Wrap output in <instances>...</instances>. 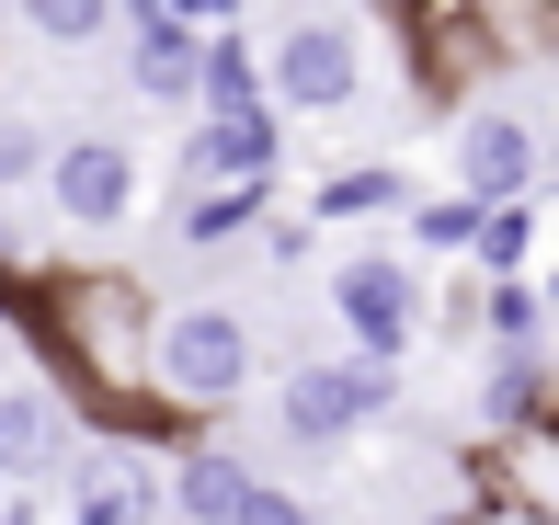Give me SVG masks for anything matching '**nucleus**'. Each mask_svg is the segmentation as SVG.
Returning a JSON list of instances; mask_svg holds the SVG:
<instances>
[{"instance_id":"f257e3e1","label":"nucleus","mask_w":559,"mask_h":525,"mask_svg":"<svg viewBox=\"0 0 559 525\" xmlns=\"http://www.w3.org/2000/svg\"><path fill=\"white\" fill-rule=\"evenodd\" d=\"M35 332L46 355H58V378L81 399H104L115 422H160V399H148V343H160V297L138 286V274H35Z\"/></svg>"},{"instance_id":"f03ea898","label":"nucleus","mask_w":559,"mask_h":525,"mask_svg":"<svg viewBox=\"0 0 559 525\" xmlns=\"http://www.w3.org/2000/svg\"><path fill=\"white\" fill-rule=\"evenodd\" d=\"M251 366H263V343H251V320L228 309V297H183V309H160V343H148V399H160L171 445L217 434V422L251 399Z\"/></svg>"},{"instance_id":"7ed1b4c3","label":"nucleus","mask_w":559,"mask_h":525,"mask_svg":"<svg viewBox=\"0 0 559 525\" xmlns=\"http://www.w3.org/2000/svg\"><path fill=\"white\" fill-rule=\"evenodd\" d=\"M320 297H332V320H343V355H377V366H400L423 332H435L423 263L412 252H377V240H354V252L320 274Z\"/></svg>"},{"instance_id":"20e7f679","label":"nucleus","mask_w":559,"mask_h":525,"mask_svg":"<svg viewBox=\"0 0 559 525\" xmlns=\"http://www.w3.org/2000/svg\"><path fill=\"white\" fill-rule=\"evenodd\" d=\"M389 411H400V366H377V355H309L274 389V422H286L297 445H354Z\"/></svg>"},{"instance_id":"39448f33","label":"nucleus","mask_w":559,"mask_h":525,"mask_svg":"<svg viewBox=\"0 0 559 525\" xmlns=\"http://www.w3.org/2000/svg\"><path fill=\"white\" fill-rule=\"evenodd\" d=\"M354 92H366L354 12H286L274 23V104L286 115H354Z\"/></svg>"},{"instance_id":"423d86ee","label":"nucleus","mask_w":559,"mask_h":525,"mask_svg":"<svg viewBox=\"0 0 559 525\" xmlns=\"http://www.w3.org/2000/svg\"><path fill=\"white\" fill-rule=\"evenodd\" d=\"M274 171H286V104H217V115L183 127V148H171V183L183 194H217V183L274 194Z\"/></svg>"},{"instance_id":"0eeeda50","label":"nucleus","mask_w":559,"mask_h":525,"mask_svg":"<svg viewBox=\"0 0 559 525\" xmlns=\"http://www.w3.org/2000/svg\"><path fill=\"white\" fill-rule=\"evenodd\" d=\"M445 171L468 194H491V206H525V194L548 183V127L537 115H502V104H468L445 138Z\"/></svg>"},{"instance_id":"6e6552de","label":"nucleus","mask_w":559,"mask_h":525,"mask_svg":"<svg viewBox=\"0 0 559 525\" xmlns=\"http://www.w3.org/2000/svg\"><path fill=\"white\" fill-rule=\"evenodd\" d=\"M171 514V468H148L138 445H81L58 468V525H160Z\"/></svg>"},{"instance_id":"1a4fd4ad","label":"nucleus","mask_w":559,"mask_h":525,"mask_svg":"<svg viewBox=\"0 0 559 525\" xmlns=\"http://www.w3.org/2000/svg\"><path fill=\"white\" fill-rule=\"evenodd\" d=\"M46 217H58V229H126V217H138V148L104 138V127L58 138V171H46Z\"/></svg>"},{"instance_id":"9d476101","label":"nucleus","mask_w":559,"mask_h":525,"mask_svg":"<svg viewBox=\"0 0 559 525\" xmlns=\"http://www.w3.org/2000/svg\"><path fill=\"white\" fill-rule=\"evenodd\" d=\"M206 58H217V35H206V23H183V12L126 23V81H138V104L206 115Z\"/></svg>"},{"instance_id":"9b49d317","label":"nucleus","mask_w":559,"mask_h":525,"mask_svg":"<svg viewBox=\"0 0 559 525\" xmlns=\"http://www.w3.org/2000/svg\"><path fill=\"white\" fill-rule=\"evenodd\" d=\"M559 422V366L537 343H514V355H491V378H479V434L514 445V434H548Z\"/></svg>"},{"instance_id":"f8f14e48","label":"nucleus","mask_w":559,"mask_h":525,"mask_svg":"<svg viewBox=\"0 0 559 525\" xmlns=\"http://www.w3.org/2000/svg\"><path fill=\"white\" fill-rule=\"evenodd\" d=\"M263 491V468H240L217 434H194V445H171V514L183 525H240V503Z\"/></svg>"},{"instance_id":"ddd939ff","label":"nucleus","mask_w":559,"mask_h":525,"mask_svg":"<svg viewBox=\"0 0 559 525\" xmlns=\"http://www.w3.org/2000/svg\"><path fill=\"white\" fill-rule=\"evenodd\" d=\"M423 194L400 183V160H354V171H320V194H309V217L320 229H366V217H412Z\"/></svg>"},{"instance_id":"4468645a","label":"nucleus","mask_w":559,"mask_h":525,"mask_svg":"<svg viewBox=\"0 0 559 525\" xmlns=\"http://www.w3.org/2000/svg\"><path fill=\"white\" fill-rule=\"evenodd\" d=\"M400 229H412V263H479V240H491V194L445 183V194H423Z\"/></svg>"},{"instance_id":"2eb2a0df","label":"nucleus","mask_w":559,"mask_h":525,"mask_svg":"<svg viewBox=\"0 0 559 525\" xmlns=\"http://www.w3.org/2000/svg\"><path fill=\"white\" fill-rule=\"evenodd\" d=\"M69 457H81V445H69L58 399H46V389H0V468L35 480V468H69Z\"/></svg>"},{"instance_id":"dca6fc26","label":"nucleus","mask_w":559,"mask_h":525,"mask_svg":"<svg viewBox=\"0 0 559 525\" xmlns=\"http://www.w3.org/2000/svg\"><path fill=\"white\" fill-rule=\"evenodd\" d=\"M263 206H274V194H251V183L183 194V206H171V240H183V252H228V240H263Z\"/></svg>"},{"instance_id":"f3484780","label":"nucleus","mask_w":559,"mask_h":525,"mask_svg":"<svg viewBox=\"0 0 559 525\" xmlns=\"http://www.w3.org/2000/svg\"><path fill=\"white\" fill-rule=\"evenodd\" d=\"M23 23H35V46H58V58H92L104 35H126V0H12Z\"/></svg>"},{"instance_id":"a211bd4d","label":"nucleus","mask_w":559,"mask_h":525,"mask_svg":"<svg viewBox=\"0 0 559 525\" xmlns=\"http://www.w3.org/2000/svg\"><path fill=\"white\" fill-rule=\"evenodd\" d=\"M58 171V138H46V115H0V183H35Z\"/></svg>"},{"instance_id":"6ab92c4d","label":"nucleus","mask_w":559,"mask_h":525,"mask_svg":"<svg viewBox=\"0 0 559 525\" xmlns=\"http://www.w3.org/2000/svg\"><path fill=\"white\" fill-rule=\"evenodd\" d=\"M537 263V206H491V240H479V274H525Z\"/></svg>"},{"instance_id":"aec40b11","label":"nucleus","mask_w":559,"mask_h":525,"mask_svg":"<svg viewBox=\"0 0 559 525\" xmlns=\"http://www.w3.org/2000/svg\"><path fill=\"white\" fill-rule=\"evenodd\" d=\"M479 12L502 23V46H525V35H559V0H479Z\"/></svg>"},{"instance_id":"412c9836","label":"nucleus","mask_w":559,"mask_h":525,"mask_svg":"<svg viewBox=\"0 0 559 525\" xmlns=\"http://www.w3.org/2000/svg\"><path fill=\"white\" fill-rule=\"evenodd\" d=\"M240 525H320V514H309V491L263 480V491H251V503H240Z\"/></svg>"},{"instance_id":"4be33fe9","label":"nucleus","mask_w":559,"mask_h":525,"mask_svg":"<svg viewBox=\"0 0 559 525\" xmlns=\"http://www.w3.org/2000/svg\"><path fill=\"white\" fill-rule=\"evenodd\" d=\"M423 525H514V514H502V503H435Z\"/></svg>"},{"instance_id":"5701e85b","label":"nucleus","mask_w":559,"mask_h":525,"mask_svg":"<svg viewBox=\"0 0 559 525\" xmlns=\"http://www.w3.org/2000/svg\"><path fill=\"white\" fill-rule=\"evenodd\" d=\"M0 491H12V468H0Z\"/></svg>"}]
</instances>
